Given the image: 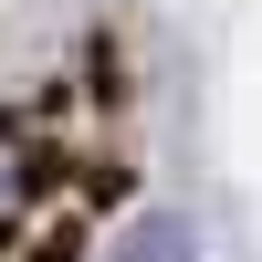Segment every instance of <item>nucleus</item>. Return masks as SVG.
<instances>
[{
    "label": "nucleus",
    "instance_id": "f257e3e1",
    "mask_svg": "<svg viewBox=\"0 0 262 262\" xmlns=\"http://www.w3.org/2000/svg\"><path fill=\"white\" fill-rule=\"evenodd\" d=\"M116 262H189V231L179 221H137V242H126Z\"/></svg>",
    "mask_w": 262,
    "mask_h": 262
},
{
    "label": "nucleus",
    "instance_id": "f03ea898",
    "mask_svg": "<svg viewBox=\"0 0 262 262\" xmlns=\"http://www.w3.org/2000/svg\"><path fill=\"white\" fill-rule=\"evenodd\" d=\"M21 179H32V158H21L11 137H0V221H11V210H21Z\"/></svg>",
    "mask_w": 262,
    "mask_h": 262
}]
</instances>
